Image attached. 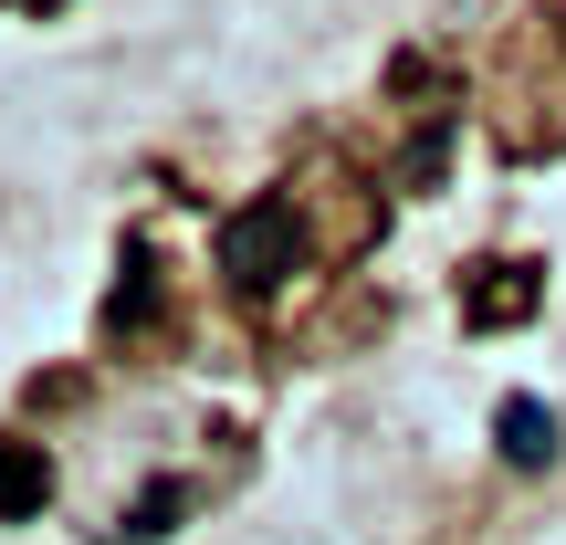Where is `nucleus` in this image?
<instances>
[{"label": "nucleus", "mask_w": 566, "mask_h": 545, "mask_svg": "<svg viewBox=\"0 0 566 545\" xmlns=\"http://www.w3.org/2000/svg\"><path fill=\"white\" fill-rule=\"evenodd\" d=\"M294 252H304V221H294V200H252V210H231V231H221V273L242 283V294H273L283 273H294Z\"/></svg>", "instance_id": "f257e3e1"}, {"label": "nucleus", "mask_w": 566, "mask_h": 545, "mask_svg": "<svg viewBox=\"0 0 566 545\" xmlns=\"http://www.w3.org/2000/svg\"><path fill=\"white\" fill-rule=\"evenodd\" d=\"M535 294H546L535 263H483V283L462 294V325H514V315H535Z\"/></svg>", "instance_id": "f03ea898"}, {"label": "nucleus", "mask_w": 566, "mask_h": 545, "mask_svg": "<svg viewBox=\"0 0 566 545\" xmlns=\"http://www.w3.org/2000/svg\"><path fill=\"white\" fill-rule=\"evenodd\" d=\"M493 441H504L514 472H546L556 462V409L546 399H504V409H493Z\"/></svg>", "instance_id": "7ed1b4c3"}, {"label": "nucleus", "mask_w": 566, "mask_h": 545, "mask_svg": "<svg viewBox=\"0 0 566 545\" xmlns=\"http://www.w3.org/2000/svg\"><path fill=\"white\" fill-rule=\"evenodd\" d=\"M53 504V462L42 441H0V514H42Z\"/></svg>", "instance_id": "20e7f679"}, {"label": "nucleus", "mask_w": 566, "mask_h": 545, "mask_svg": "<svg viewBox=\"0 0 566 545\" xmlns=\"http://www.w3.org/2000/svg\"><path fill=\"white\" fill-rule=\"evenodd\" d=\"M105 325H116V336L158 325V252H126V283H116V304H105Z\"/></svg>", "instance_id": "39448f33"}, {"label": "nucleus", "mask_w": 566, "mask_h": 545, "mask_svg": "<svg viewBox=\"0 0 566 545\" xmlns=\"http://www.w3.org/2000/svg\"><path fill=\"white\" fill-rule=\"evenodd\" d=\"M179 504H189L179 483H147V493H137V514H126V535H137V545H158L168 525H179Z\"/></svg>", "instance_id": "423d86ee"}]
</instances>
